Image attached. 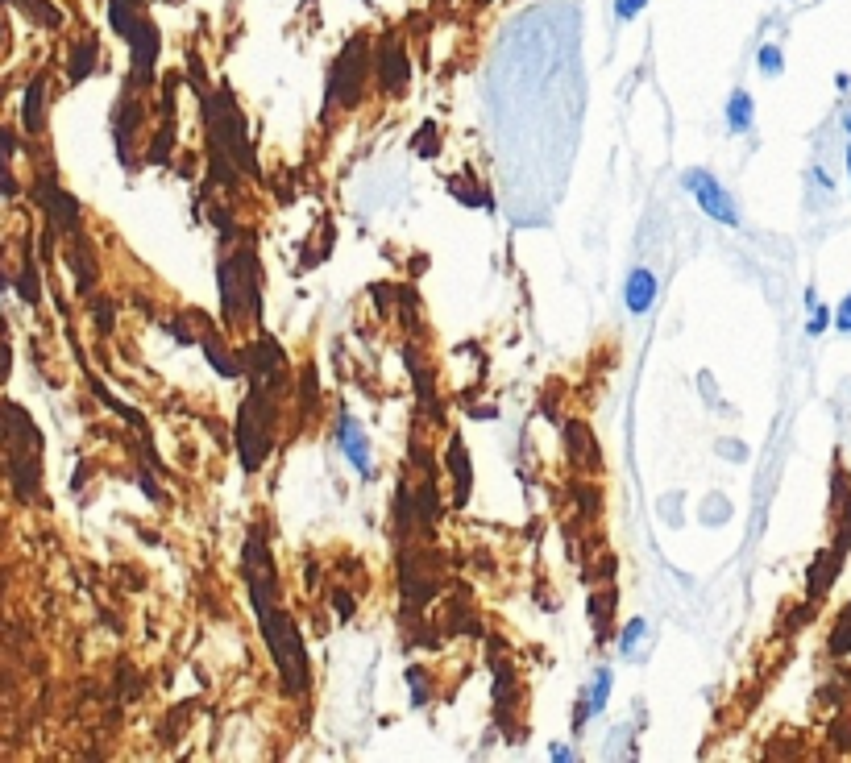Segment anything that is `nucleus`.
Returning a JSON list of instances; mask_svg holds the SVG:
<instances>
[{"instance_id": "ddd939ff", "label": "nucleus", "mask_w": 851, "mask_h": 763, "mask_svg": "<svg viewBox=\"0 0 851 763\" xmlns=\"http://www.w3.org/2000/svg\"><path fill=\"white\" fill-rule=\"evenodd\" d=\"M42 100H46V79L42 75H34L30 83H25V100H21V125H25V133H42Z\"/></svg>"}, {"instance_id": "f704fd0d", "label": "nucleus", "mask_w": 851, "mask_h": 763, "mask_svg": "<svg viewBox=\"0 0 851 763\" xmlns=\"http://www.w3.org/2000/svg\"><path fill=\"white\" fill-rule=\"evenodd\" d=\"M843 129H847V133H851V112H847V117H843Z\"/></svg>"}, {"instance_id": "9b49d317", "label": "nucleus", "mask_w": 851, "mask_h": 763, "mask_svg": "<svg viewBox=\"0 0 851 763\" xmlns=\"http://www.w3.org/2000/svg\"><path fill=\"white\" fill-rule=\"evenodd\" d=\"M341 444H345L349 465L358 469L362 477H370V473H374V461H370V440H366V432L358 428V419H353V415H341Z\"/></svg>"}, {"instance_id": "a878e982", "label": "nucleus", "mask_w": 851, "mask_h": 763, "mask_svg": "<svg viewBox=\"0 0 851 763\" xmlns=\"http://www.w3.org/2000/svg\"><path fill=\"white\" fill-rule=\"evenodd\" d=\"M92 320H96V328H100L104 336L113 332V303H108V299H96V303H92Z\"/></svg>"}, {"instance_id": "412c9836", "label": "nucleus", "mask_w": 851, "mask_h": 763, "mask_svg": "<svg viewBox=\"0 0 851 763\" xmlns=\"http://www.w3.org/2000/svg\"><path fill=\"white\" fill-rule=\"evenodd\" d=\"M494 701H499V718H511V701H515V676L507 664L494 660Z\"/></svg>"}, {"instance_id": "1a4fd4ad", "label": "nucleus", "mask_w": 851, "mask_h": 763, "mask_svg": "<svg viewBox=\"0 0 851 763\" xmlns=\"http://www.w3.org/2000/svg\"><path fill=\"white\" fill-rule=\"evenodd\" d=\"M378 88L387 96H403L407 83H411V59H407V46L399 34H387L378 42Z\"/></svg>"}, {"instance_id": "b1692460", "label": "nucleus", "mask_w": 851, "mask_h": 763, "mask_svg": "<svg viewBox=\"0 0 851 763\" xmlns=\"http://www.w3.org/2000/svg\"><path fill=\"white\" fill-rule=\"evenodd\" d=\"M760 71H764V75H781V71H785V59H781V50H777L773 42L760 46Z\"/></svg>"}, {"instance_id": "6ab92c4d", "label": "nucleus", "mask_w": 851, "mask_h": 763, "mask_svg": "<svg viewBox=\"0 0 851 763\" xmlns=\"http://www.w3.org/2000/svg\"><path fill=\"white\" fill-rule=\"evenodd\" d=\"M752 121H756L752 96H748V92H731V100H727V129H731V133H748Z\"/></svg>"}, {"instance_id": "473e14b6", "label": "nucleus", "mask_w": 851, "mask_h": 763, "mask_svg": "<svg viewBox=\"0 0 851 763\" xmlns=\"http://www.w3.org/2000/svg\"><path fill=\"white\" fill-rule=\"evenodd\" d=\"M337 606H341V618H353V598H349V593L337 589Z\"/></svg>"}, {"instance_id": "c9c22d12", "label": "nucleus", "mask_w": 851, "mask_h": 763, "mask_svg": "<svg viewBox=\"0 0 851 763\" xmlns=\"http://www.w3.org/2000/svg\"><path fill=\"white\" fill-rule=\"evenodd\" d=\"M847 171H851V146H847Z\"/></svg>"}, {"instance_id": "423d86ee", "label": "nucleus", "mask_w": 851, "mask_h": 763, "mask_svg": "<svg viewBox=\"0 0 851 763\" xmlns=\"http://www.w3.org/2000/svg\"><path fill=\"white\" fill-rule=\"evenodd\" d=\"M366 67H370V38L358 34L345 42V50L328 67V104L358 108L366 96Z\"/></svg>"}, {"instance_id": "2eb2a0df", "label": "nucleus", "mask_w": 851, "mask_h": 763, "mask_svg": "<svg viewBox=\"0 0 851 763\" xmlns=\"http://www.w3.org/2000/svg\"><path fill=\"white\" fill-rule=\"evenodd\" d=\"M200 349H204V357L212 361V370L221 374V378H241V374H245V365H241V361L225 349V341H221L216 332H208V336H204V345H200Z\"/></svg>"}, {"instance_id": "20e7f679", "label": "nucleus", "mask_w": 851, "mask_h": 763, "mask_svg": "<svg viewBox=\"0 0 851 763\" xmlns=\"http://www.w3.org/2000/svg\"><path fill=\"white\" fill-rule=\"evenodd\" d=\"M9 477L21 502L38 498V452H42V432L34 428V419L25 415L17 403H9Z\"/></svg>"}, {"instance_id": "f8f14e48", "label": "nucleus", "mask_w": 851, "mask_h": 763, "mask_svg": "<svg viewBox=\"0 0 851 763\" xmlns=\"http://www.w3.org/2000/svg\"><path fill=\"white\" fill-rule=\"evenodd\" d=\"M449 469H453V486H457V506H465L474 494V469H470V457H465L461 436H453V444H449Z\"/></svg>"}, {"instance_id": "4be33fe9", "label": "nucleus", "mask_w": 851, "mask_h": 763, "mask_svg": "<svg viewBox=\"0 0 851 763\" xmlns=\"http://www.w3.org/2000/svg\"><path fill=\"white\" fill-rule=\"evenodd\" d=\"M17 295H21V303H30V307L42 299V278H38L34 262L21 266V274H17Z\"/></svg>"}, {"instance_id": "5701e85b", "label": "nucleus", "mask_w": 851, "mask_h": 763, "mask_svg": "<svg viewBox=\"0 0 851 763\" xmlns=\"http://www.w3.org/2000/svg\"><path fill=\"white\" fill-rule=\"evenodd\" d=\"M851 652V602H847V610L839 614V627H835V635H831V656H847Z\"/></svg>"}, {"instance_id": "dca6fc26", "label": "nucleus", "mask_w": 851, "mask_h": 763, "mask_svg": "<svg viewBox=\"0 0 851 763\" xmlns=\"http://www.w3.org/2000/svg\"><path fill=\"white\" fill-rule=\"evenodd\" d=\"M67 266H71V274H75V287L88 295V291L96 287V266H92V249L79 241V237H75V245L67 249Z\"/></svg>"}, {"instance_id": "9d476101", "label": "nucleus", "mask_w": 851, "mask_h": 763, "mask_svg": "<svg viewBox=\"0 0 851 763\" xmlns=\"http://www.w3.org/2000/svg\"><path fill=\"white\" fill-rule=\"evenodd\" d=\"M125 42H129V59H133V88H150L154 67H158V50H162L158 25L150 17H142V21H137V30Z\"/></svg>"}, {"instance_id": "cd10ccee", "label": "nucleus", "mask_w": 851, "mask_h": 763, "mask_svg": "<svg viewBox=\"0 0 851 763\" xmlns=\"http://www.w3.org/2000/svg\"><path fill=\"white\" fill-rule=\"evenodd\" d=\"M648 0H615V17L619 21H631V17H640L644 13Z\"/></svg>"}, {"instance_id": "2f4dec72", "label": "nucleus", "mask_w": 851, "mask_h": 763, "mask_svg": "<svg viewBox=\"0 0 851 763\" xmlns=\"http://www.w3.org/2000/svg\"><path fill=\"white\" fill-rule=\"evenodd\" d=\"M810 179H814V183H818L822 191H835V183H831V175H827V171H822V166H814V171H810Z\"/></svg>"}, {"instance_id": "6e6552de", "label": "nucleus", "mask_w": 851, "mask_h": 763, "mask_svg": "<svg viewBox=\"0 0 851 763\" xmlns=\"http://www.w3.org/2000/svg\"><path fill=\"white\" fill-rule=\"evenodd\" d=\"M34 200L38 208L50 216V229L54 233H67V237H79V229H84V220H79V204H75V195H67L59 183H54L50 175L34 179Z\"/></svg>"}, {"instance_id": "bb28decb", "label": "nucleus", "mask_w": 851, "mask_h": 763, "mask_svg": "<svg viewBox=\"0 0 851 763\" xmlns=\"http://www.w3.org/2000/svg\"><path fill=\"white\" fill-rule=\"evenodd\" d=\"M428 141H436V129H432V121H428V125H420V133H416V141H411V150H416L420 158H428V154H436V150H428Z\"/></svg>"}, {"instance_id": "aec40b11", "label": "nucleus", "mask_w": 851, "mask_h": 763, "mask_svg": "<svg viewBox=\"0 0 851 763\" xmlns=\"http://www.w3.org/2000/svg\"><path fill=\"white\" fill-rule=\"evenodd\" d=\"M607 693H611V672L602 668V672L594 676V685H590V697H586V701L578 705V726H582V722H586L590 714H598L602 705H607Z\"/></svg>"}, {"instance_id": "0eeeda50", "label": "nucleus", "mask_w": 851, "mask_h": 763, "mask_svg": "<svg viewBox=\"0 0 851 763\" xmlns=\"http://www.w3.org/2000/svg\"><path fill=\"white\" fill-rule=\"evenodd\" d=\"M681 183H685V191L694 195L698 200V208L710 216V220H719V224H739V208H735V200L727 195V187L710 175V171H685L681 175Z\"/></svg>"}, {"instance_id": "7ed1b4c3", "label": "nucleus", "mask_w": 851, "mask_h": 763, "mask_svg": "<svg viewBox=\"0 0 851 763\" xmlns=\"http://www.w3.org/2000/svg\"><path fill=\"white\" fill-rule=\"evenodd\" d=\"M221 312L233 328L237 320L262 316V278H258V253L254 245L233 249V258L221 262Z\"/></svg>"}, {"instance_id": "4468645a", "label": "nucleus", "mask_w": 851, "mask_h": 763, "mask_svg": "<svg viewBox=\"0 0 851 763\" xmlns=\"http://www.w3.org/2000/svg\"><path fill=\"white\" fill-rule=\"evenodd\" d=\"M627 307H631V316H644L648 307H652V299H656V274L652 270H631V278H627Z\"/></svg>"}, {"instance_id": "c756f323", "label": "nucleus", "mask_w": 851, "mask_h": 763, "mask_svg": "<svg viewBox=\"0 0 851 763\" xmlns=\"http://www.w3.org/2000/svg\"><path fill=\"white\" fill-rule=\"evenodd\" d=\"M644 635V618H631V623L623 627V652H631L636 647V639Z\"/></svg>"}, {"instance_id": "72a5a7b5", "label": "nucleus", "mask_w": 851, "mask_h": 763, "mask_svg": "<svg viewBox=\"0 0 851 763\" xmlns=\"http://www.w3.org/2000/svg\"><path fill=\"white\" fill-rule=\"evenodd\" d=\"M827 316H831V312H814V320H810V332H814V336L827 328Z\"/></svg>"}, {"instance_id": "a211bd4d", "label": "nucleus", "mask_w": 851, "mask_h": 763, "mask_svg": "<svg viewBox=\"0 0 851 763\" xmlns=\"http://www.w3.org/2000/svg\"><path fill=\"white\" fill-rule=\"evenodd\" d=\"M9 5L21 9L30 21H38L42 30H59V25H63V9L50 5V0H9Z\"/></svg>"}, {"instance_id": "f3484780", "label": "nucleus", "mask_w": 851, "mask_h": 763, "mask_svg": "<svg viewBox=\"0 0 851 763\" xmlns=\"http://www.w3.org/2000/svg\"><path fill=\"white\" fill-rule=\"evenodd\" d=\"M96 63H100V46H96V42L71 46V54H67V79H71V83H84V79L96 71Z\"/></svg>"}, {"instance_id": "f03ea898", "label": "nucleus", "mask_w": 851, "mask_h": 763, "mask_svg": "<svg viewBox=\"0 0 851 763\" xmlns=\"http://www.w3.org/2000/svg\"><path fill=\"white\" fill-rule=\"evenodd\" d=\"M200 92V108H204V125H208V150H212V183L216 187H229L225 179H237V166L241 171L258 175V162L250 150V137H245V117L237 100L229 96V88L221 92H208L204 88V75L191 83Z\"/></svg>"}, {"instance_id": "393cba45", "label": "nucleus", "mask_w": 851, "mask_h": 763, "mask_svg": "<svg viewBox=\"0 0 851 763\" xmlns=\"http://www.w3.org/2000/svg\"><path fill=\"white\" fill-rule=\"evenodd\" d=\"M611 606H615V593H607V598H602V602H598V598L590 602V610H594V627H598V635H602V631H607V623H611Z\"/></svg>"}, {"instance_id": "f257e3e1", "label": "nucleus", "mask_w": 851, "mask_h": 763, "mask_svg": "<svg viewBox=\"0 0 851 763\" xmlns=\"http://www.w3.org/2000/svg\"><path fill=\"white\" fill-rule=\"evenodd\" d=\"M241 573L245 585H250V602L258 614V631L270 647V660L283 676V689L291 697L308 693L312 685V668H308V647L304 635H299L295 618L287 614V606L279 602V573H274V560H270V544H266V527L254 523L250 535H245V548H241Z\"/></svg>"}, {"instance_id": "7c9ffc66", "label": "nucleus", "mask_w": 851, "mask_h": 763, "mask_svg": "<svg viewBox=\"0 0 851 763\" xmlns=\"http://www.w3.org/2000/svg\"><path fill=\"white\" fill-rule=\"evenodd\" d=\"M835 328H839V332H851V295L839 303V312H835Z\"/></svg>"}, {"instance_id": "39448f33", "label": "nucleus", "mask_w": 851, "mask_h": 763, "mask_svg": "<svg viewBox=\"0 0 851 763\" xmlns=\"http://www.w3.org/2000/svg\"><path fill=\"white\" fill-rule=\"evenodd\" d=\"M270 390L262 382H254L250 399L241 403L237 411V457H241V469L245 473H258L270 457Z\"/></svg>"}, {"instance_id": "c85d7f7f", "label": "nucleus", "mask_w": 851, "mask_h": 763, "mask_svg": "<svg viewBox=\"0 0 851 763\" xmlns=\"http://www.w3.org/2000/svg\"><path fill=\"white\" fill-rule=\"evenodd\" d=\"M407 681H411V705H424V701H428V693H424V672H420V668H411V672H407Z\"/></svg>"}]
</instances>
